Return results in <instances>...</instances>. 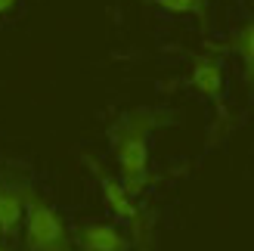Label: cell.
Wrapping results in <instances>:
<instances>
[{
	"mask_svg": "<svg viewBox=\"0 0 254 251\" xmlns=\"http://www.w3.org/2000/svg\"><path fill=\"white\" fill-rule=\"evenodd\" d=\"M56 251H71V248H68V245H65V248H56Z\"/></svg>",
	"mask_w": 254,
	"mask_h": 251,
	"instance_id": "obj_10",
	"label": "cell"
},
{
	"mask_svg": "<svg viewBox=\"0 0 254 251\" xmlns=\"http://www.w3.org/2000/svg\"><path fill=\"white\" fill-rule=\"evenodd\" d=\"M81 251H130V239L106 220H90L78 230Z\"/></svg>",
	"mask_w": 254,
	"mask_h": 251,
	"instance_id": "obj_4",
	"label": "cell"
},
{
	"mask_svg": "<svg viewBox=\"0 0 254 251\" xmlns=\"http://www.w3.org/2000/svg\"><path fill=\"white\" fill-rule=\"evenodd\" d=\"M189 87L198 90L201 96H208V99H220L223 96V68L208 56L195 59L192 71H189Z\"/></svg>",
	"mask_w": 254,
	"mask_h": 251,
	"instance_id": "obj_6",
	"label": "cell"
},
{
	"mask_svg": "<svg viewBox=\"0 0 254 251\" xmlns=\"http://www.w3.org/2000/svg\"><path fill=\"white\" fill-rule=\"evenodd\" d=\"M28 189H19L12 183H0V236L12 239L25 220V205H28Z\"/></svg>",
	"mask_w": 254,
	"mask_h": 251,
	"instance_id": "obj_5",
	"label": "cell"
},
{
	"mask_svg": "<svg viewBox=\"0 0 254 251\" xmlns=\"http://www.w3.org/2000/svg\"><path fill=\"white\" fill-rule=\"evenodd\" d=\"M155 127V112L136 109L112 127V149L121 168V183L133 198L146 189L149 183V133Z\"/></svg>",
	"mask_w": 254,
	"mask_h": 251,
	"instance_id": "obj_1",
	"label": "cell"
},
{
	"mask_svg": "<svg viewBox=\"0 0 254 251\" xmlns=\"http://www.w3.org/2000/svg\"><path fill=\"white\" fill-rule=\"evenodd\" d=\"M90 165H93V161H90ZM93 171H96V177H99V189H103L106 208H109L118 220L130 223L133 230H143V214H139V205H136V198L124 189V183L115 180L112 174H106L99 165H93Z\"/></svg>",
	"mask_w": 254,
	"mask_h": 251,
	"instance_id": "obj_3",
	"label": "cell"
},
{
	"mask_svg": "<svg viewBox=\"0 0 254 251\" xmlns=\"http://www.w3.org/2000/svg\"><path fill=\"white\" fill-rule=\"evenodd\" d=\"M0 251H9V248H6V245H0Z\"/></svg>",
	"mask_w": 254,
	"mask_h": 251,
	"instance_id": "obj_11",
	"label": "cell"
},
{
	"mask_svg": "<svg viewBox=\"0 0 254 251\" xmlns=\"http://www.w3.org/2000/svg\"><path fill=\"white\" fill-rule=\"evenodd\" d=\"M22 227H25V248L28 251H56V248H65L68 242L65 220L56 214V208H50L34 195H28Z\"/></svg>",
	"mask_w": 254,
	"mask_h": 251,
	"instance_id": "obj_2",
	"label": "cell"
},
{
	"mask_svg": "<svg viewBox=\"0 0 254 251\" xmlns=\"http://www.w3.org/2000/svg\"><path fill=\"white\" fill-rule=\"evenodd\" d=\"M146 3L168 9V12H177V16H205L208 0H146Z\"/></svg>",
	"mask_w": 254,
	"mask_h": 251,
	"instance_id": "obj_8",
	"label": "cell"
},
{
	"mask_svg": "<svg viewBox=\"0 0 254 251\" xmlns=\"http://www.w3.org/2000/svg\"><path fill=\"white\" fill-rule=\"evenodd\" d=\"M16 3H19V0H0V16H3V12H9Z\"/></svg>",
	"mask_w": 254,
	"mask_h": 251,
	"instance_id": "obj_9",
	"label": "cell"
},
{
	"mask_svg": "<svg viewBox=\"0 0 254 251\" xmlns=\"http://www.w3.org/2000/svg\"><path fill=\"white\" fill-rule=\"evenodd\" d=\"M236 50H239V56H242V62H245V74L254 81V19L239 28V34H236Z\"/></svg>",
	"mask_w": 254,
	"mask_h": 251,
	"instance_id": "obj_7",
	"label": "cell"
}]
</instances>
